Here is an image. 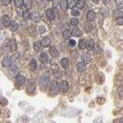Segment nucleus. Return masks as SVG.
<instances>
[{
  "label": "nucleus",
  "mask_w": 123,
  "mask_h": 123,
  "mask_svg": "<svg viewBox=\"0 0 123 123\" xmlns=\"http://www.w3.org/2000/svg\"><path fill=\"white\" fill-rule=\"evenodd\" d=\"M25 77L22 75H20V74L17 75L16 78H15V86L18 88H20L25 84Z\"/></svg>",
  "instance_id": "1"
},
{
  "label": "nucleus",
  "mask_w": 123,
  "mask_h": 123,
  "mask_svg": "<svg viewBox=\"0 0 123 123\" xmlns=\"http://www.w3.org/2000/svg\"><path fill=\"white\" fill-rule=\"evenodd\" d=\"M50 92H52V94L55 95L57 94V92H59V85L56 82H52L50 85Z\"/></svg>",
  "instance_id": "2"
},
{
  "label": "nucleus",
  "mask_w": 123,
  "mask_h": 123,
  "mask_svg": "<svg viewBox=\"0 0 123 123\" xmlns=\"http://www.w3.org/2000/svg\"><path fill=\"white\" fill-rule=\"evenodd\" d=\"M59 89L62 92H66L68 89V82L65 80H63L62 81V82L60 83V86H59Z\"/></svg>",
  "instance_id": "3"
},
{
  "label": "nucleus",
  "mask_w": 123,
  "mask_h": 123,
  "mask_svg": "<svg viewBox=\"0 0 123 123\" xmlns=\"http://www.w3.org/2000/svg\"><path fill=\"white\" fill-rule=\"evenodd\" d=\"M91 59H92L91 55L88 52H85L82 55V62L84 64L89 63L91 62Z\"/></svg>",
  "instance_id": "4"
},
{
  "label": "nucleus",
  "mask_w": 123,
  "mask_h": 123,
  "mask_svg": "<svg viewBox=\"0 0 123 123\" xmlns=\"http://www.w3.org/2000/svg\"><path fill=\"white\" fill-rule=\"evenodd\" d=\"M26 88H27V91L29 92H30V93H33L35 90H36V85H35V83L32 82V81H29Z\"/></svg>",
  "instance_id": "5"
},
{
  "label": "nucleus",
  "mask_w": 123,
  "mask_h": 123,
  "mask_svg": "<svg viewBox=\"0 0 123 123\" xmlns=\"http://www.w3.org/2000/svg\"><path fill=\"white\" fill-rule=\"evenodd\" d=\"M12 64V59H10L9 57H5L2 60V65L4 67H6V68H9L10 67Z\"/></svg>",
  "instance_id": "6"
},
{
  "label": "nucleus",
  "mask_w": 123,
  "mask_h": 123,
  "mask_svg": "<svg viewBox=\"0 0 123 123\" xmlns=\"http://www.w3.org/2000/svg\"><path fill=\"white\" fill-rule=\"evenodd\" d=\"M2 22V24L3 26H6V27L9 26L10 25V22H11L10 18L8 16V15H4V16H2V22Z\"/></svg>",
  "instance_id": "7"
},
{
  "label": "nucleus",
  "mask_w": 123,
  "mask_h": 123,
  "mask_svg": "<svg viewBox=\"0 0 123 123\" xmlns=\"http://www.w3.org/2000/svg\"><path fill=\"white\" fill-rule=\"evenodd\" d=\"M95 17V12L93 10H89L87 13V19L88 22H92L94 21Z\"/></svg>",
  "instance_id": "8"
},
{
  "label": "nucleus",
  "mask_w": 123,
  "mask_h": 123,
  "mask_svg": "<svg viewBox=\"0 0 123 123\" xmlns=\"http://www.w3.org/2000/svg\"><path fill=\"white\" fill-rule=\"evenodd\" d=\"M50 43H51V40H50V38L47 36L44 37L41 42V45L43 46V47H48V46L50 45Z\"/></svg>",
  "instance_id": "9"
},
{
  "label": "nucleus",
  "mask_w": 123,
  "mask_h": 123,
  "mask_svg": "<svg viewBox=\"0 0 123 123\" xmlns=\"http://www.w3.org/2000/svg\"><path fill=\"white\" fill-rule=\"evenodd\" d=\"M77 69H78V71L80 72H85L86 69V64H84L82 62H79L77 63Z\"/></svg>",
  "instance_id": "10"
},
{
  "label": "nucleus",
  "mask_w": 123,
  "mask_h": 123,
  "mask_svg": "<svg viewBox=\"0 0 123 123\" xmlns=\"http://www.w3.org/2000/svg\"><path fill=\"white\" fill-rule=\"evenodd\" d=\"M38 81H39L40 84L42 85H46L49 81V78L45 75H41L39 78H38Z\"/></svg>",
  "instance_id": "11"
},
{
  "label": "nucleus",
  "mask_w": 123,
  "mask_h": 123,
  "mask_svg": "<svg viewBox=\"0 0 123 123\" xmlns=\"http://www.w3.org/2000/svg\"><path fill=\"white\" fill-rule=\"evenodd\" d=\"M49 53L52 57H57L58 55H59V52L57 51V49L55 46H51V47H50Z\"/></svg>",
  "instance_id": "12"
},
{
  "label": "nucleus",
  "mask_w": 123,
  "mask_h": 123,
  "mask_svg": "<svg viewBox=\"0 0 123 123\" xmlns=\"http://www.w3.org/2000/svg\"><path fill=\"white\" fill-rule=\"evenodd\" d=\"M46 15H47V17L49 18L50 21H52L55 18V12H54V11L51 9H49L46 11Z\"/></svg>",
  "instance_id": "13"
},
{
  "label": "nucleus",
  "mask_w": 123,
  "mask_h": 123,
  "mask_svg": "<svg viewBox=\"0 0 123 123\" xmlns=\"http://www.w3.org/2000/svg\"><path fill=\"white\" fill-rule=\"evenodd\" d=\"M39 58H40V60H41V62L42 63H47L48 62V61H49V58H48V55H47V54H46L45 52H42L41 54H40V56H39Z\"/></svg>",
  "instance_id": "14"
},
{
  "label": "nucleus",
  "mask_w": 123,
  "mask_h": 123,
  "mask_svg": "<svg viewBox=\"0 0 123 123\" xmlns=\"http://www.w3.org/2000/svg\"><path fill=\"white\" fill-rule=\"evenodd\" d=\"M72 35L73 36H75V37H79L82 36V32H81V30L79 29H77V28H74L72 30V32H71Z\"/></svg>",
  "instance_id": "15"
},
{
  "label": "nucleus",
  "mask_w": 123,
  "mask_h": 123,
  "mask_svg": "<svg viewBox=\"0 0 123 123\" xmlns=\"http://www.w3.org/2000/svg\"><path fill=\"white\" fill-rule=\"evenodd\" d=\"M86 47H87V49L88 51H91L94 49L95 47V43H94V41L92 39H89L88 41V42H86Z\"/></svg>",
  "instance_id": "16"
},
{
  "label": "nucleus",
  "mask_w": 123,
  "mask_h": 123,
  "mask_svg": "<svg viewBox=\"0 0 123 123\" xmlns=\"http://www.w3.org/2000/svg\"><path fill=\"white\" fill-rule=\"evenodd\" d=\"M30 68L32 69V71H36L37 68H38V64H37V62L36 59H32L30 62Z\"/></svg>",
  "instance_id": "17"
},
{
  "label": "nucleus",
  "mask_w": 123,
  "mask_h": 123,
  "mask_svg": "<svg viewBox=\"0 0 123 123\" xmlns=\"http://www.w3.org/2000/svg\"><path fill=\"white\" fill-rule=\"evenodd\" d=\"M60 63H61L62 67L63 68H67L68 67V59H66V58L62 59L60 61Z\"/></svg>",
  "instance_id": "18"
},
{
  "label": "nucleus",
  "mask_w": 123,
  "mask_h": 123,
  "mask_svg": "<svg viewBox=\"0 0 123 123\" xmlns=\"http://www.w3.org/2000/svg\"><path fill=\"white\" fill-rule=\"evenodd\" d=\"M72 36V33H71V31L69 29H65L62 32V36L65 39H68L69 38L71 37Z\"/></svg>",
  "instance_id": "19"
},
{
  "label": "nucleus",
  "mask_w": 123,
  "mask_h": 123,
  "mask_svg": "<svg viewBox=\"0 0 123 123\" xmlns=\"http://www.w3.org/2000/svg\"><path fill=\"white\" fill-rule=\"evenodd\" d=\"M10 27H11V29L13 31V32H15L18 29V24L15 22V21H12L10 22Z\"/></svg>",
  "instance_id": "20"
},
{
  "label": "nucleus",
  "mask_w": 123,
  "mask_h": 123,
  "mask_svg": "<svg viewBox=\"0 0 123 123\" xmlns=\"http://www.w3.org/2000/svg\"><path fill=\"white\" fill-rule=\"evenodd\" d=\"M31 18L32 19V20L34 22H38L39 21V18H40V16H39V14H38L37 12H33L32 15H31Z\"/></svg>",
  "instance_id": "21"
},
{
  "label": "nucleus",
  "mask_w": 123,
  "mask_h": 123,
  "mask_svg": "<svg viewBox=\"0 0 123 123\" xmlns=\"http://www.w3.org/2000/svg\"><path fill=\"white\" fill-rule=\"evenodd\" d=\"M22 16H23V18H24L25 21H28V20H29V19L31 18V13L29 12V10L23 11Z\"/></svg>",
  "instance_id": "22"
},
{
  "label": "nucleus",
  "mask_w": 123,
  "mask_h": 123,
  "mask_svg": "<svg viewBox=\"0 0 123 123\" xmlns=\"http://www.w3.org/2000/svg\"><path fill=\"white\" fill-rule=\"evenodd\" d=\"M86 48V41L85 39H81L79 42V49H85Z\"/></svg>",
  "instance_id": "23"
},
{
  "label": "nucleus",
  "mask_w": 123,
  "mask_h": 123,
  "mask_svg": "<svg viewBox=\"0 0 123 123\" xmlns=\"http://www.w3.org/2000/svg\"><path fill=\"white\" fill-rule=\"evenodd\" d=\"M41 47H42V45L39 41H36L34 42V49L36 52H39L41 49Z\"/></svg>",
  "instance_id": "24"
},
{
  "label": "nucleus",
  "mask_w": 123,
  "mask_h": 123,
  "mask_svg": "<svg viewBox=\"0 0 123 123\" xmlns=\"http://www.w3.org/2000/svg\"><path fill=\"white\" fill-rule=\"evenodd\" d=\"M60 7L63 11H65L68 9V2L66 0H62V1L60 2Z\"/></svg>",
  "instance_id": "25"
},
{
  "label": "nucleus",
  "mask_w": 123,
  "mask_h": 123,
  "mask_svg": "<svg viewBox=\"0 0 123 123\" xmlns=\"http://www.w3.org/2000/svg\"><path fill=\"white\" fill-rule=\"evenodd\" d=\"M23 4L27 9H31L32 6V0H23Z\"/></svg>",
  "instance_id": "26"
},
{
  "label": "nucleus",
  "mask_w": 123,
  "mask_h": 123,
  "mask_svg": "<svg viewBox=\"0 0 123 123\" xmlns=\"http://www.w3.org/2000/svg\"><path fill=\"white\" fill-rule=\"evenodd\" d=\"M84 29H85V30H86L87 32H89L90 31L92 30V25L90 24L89 22H85Z\"/></svg>",
  "instance_id": "27"
},
{
  "label": "nucleus",
  "mask_w": 123,
  "mask_h": 123,
  "mask_svg": "<svg viewBox=\"0 0 123 123\" xmlns=\"http://www.w3.org/2000/svg\"><path fill=\"white\" fill-rule=\"evenodd\" d=\"M113 16L117 18H119V17H122V12L120 11V10H115L114 12H113Z\"/></svg>",
  "instance_id": "28"
},
{
  "label": "nucleus",
  "mask_w": 123,
  "mask_h": 123,
  "mask_svg": "<svg viewBox=\"0 0 123 123\" xmlns=\"http://www.w3.org/2000/svg\"><path fill=\"white\" fill-rule=\"evenodd\" d=\"M84 5H85V2L83 0H78V1L75 2V6L78 9H82Z\"/></svg>",
  "instance_id": "29"
},
{
  "label": "nucleus",
  "mask_w": 123,
  "mask_h": 123,
  "mask_svg": "<svg viewBox=\"0 0 123 123\" xmlns=\"http://www.w3.org/2000/svg\"><path fill=\"white\" fill-rule=\"evenodd\" d=\"M115 4H116L118 9H123V0H115Z\"/></svg>",
  "instance_id": "30"
},
{
  "label": "nucleus",
  "mask_w": 123,
  "mask_h": 123,
  "mask_svg": "<svg viewBox=\"0 0 123 123\" xmlns=\"http://www.w3.org/2000/svg\"><path fill=\"white\" fill-rule=\"evenodd\" d=\"M70 24H71L72 26L75 27V26L78 25V24H79V20L77 18H72L71 20H70Z\"/></svg>",
  "instance_id": "31"
},
{
  "label": "nucleus",
  "mask_w": 123,
  "mask_h": 123,
  "mask_svg": "<svg viewBox=\"0 0 123 123\" xmlns=\"http://www.w3.org/2000/svg\"><path fill=\"white\" fill-rule=\"evenodd\" d=\"M75 6V0H68V7L70 9H72L73 7Z\"/></svg>",
  "instance_id": "32"
},
{
  "label": "nucleus",
  "mask_w": 123,
  "mask_h": 123,
  "mask_svg": "<svg viewBox=\"0 0 123 123\" xmlns=\"http://www.w3.org/2000/svg\"><path fill=\"white\" fill-rule=\"evenodd\" d=\"M15 4L18 8H21L23 6V0H14Z\"/></svg>",
  "instance_id": "33"
},
{
  "label": "nucleus",
  "mask_w": 123,
  "mask_h": 123,
  "mask_svg": "<svg viewBox=\"0 0 123 123\" xmlns=\"http://www.w3.org/2000/svg\"><path fill=\"white\" fill-rule=\"evenodd\" d=\"M71 15H73V16H79L80 15V12L77 9H72V11H71Z\"/></svg>",
  "instance_id": "34"
},
{
  "label": "nucleus",
  "mask_w": 123,
  "mask_h": 123,
  "mask_svg": "<svg viewBox=\"0 0 123 123\" xmlns=\"http://www.w3.org/2000/svg\"><path fill=\"white\" fill-rule=\"evenodd\" d=\"M118 95L120 96L121 98H123V86H122L118 88Z\"/></svg>",
  "instance_id": "35"
},
{
  "label": "nucleus",
  "mask_w": 123,
  "mask_h": 123,
  "mask_svg": "<svg viewBox=\"0 0 123 123\" xmlns=\"http://www.w3.org/2000/svg\"><path fill=\"white\" fill-rule=\"evenodd\" d=\"M38 6H39L40 8H45L46 6V2L44 1V0H39V2H38Z\"/></svg>",
  "instance_id": "36"
},
{
  "label": "nucleus",
  "mask_w": 123,
  "mask_h": 123,
  "mask_svg": "<svg viewBox=\"0 0 123 123\" xmlns=\"http://www.w3.org/2000/svg\"><path fill=\"white\" fill-rule=\"evenodd\" d=\"M116 23L119 25H123V17H119L116 18Z\"/></svg>",
  "instance_id": "37"
},
{
  "label": "nucleus",
  "mask_w": 123,
  "mask_h": 123,
  "mask_svg": "<svg viewBox=\"0 0 123 123\" xmlns=\"http://www.w3.org/2000/svg\"><path fill=\"white\" fill-rule=\"evenodd\" d=\"M45 28L43 26V25H40L39 27H38V32H39L40 34H43L45 32Z\"/></svg>",
  "instance_id": "38"
},
{
  "label": "nucleus",
  "mask_w": 123,
  "mask_h": 123,
  "mask_svg": "<svg viewBox=\"0 0 123 123\" xmlns=\"http://www.w3.org/2000/svg\"><path fill=\"white\" fill-rule=\"evenodd\" d=\"M54 75H55L56 79H59V78H61V76H62V74H61V72L60 71H56V72H54Z\"/></svg>",
  "instance_id": "39"
},
{
  "label": "nucleus",
  "mask_w": 123,
  "mask_h": 123,
  "mask_svg": "<svg viewBox=\"0 0 123 123\" xmlns=\"http://www.w3.org/2000/svg\"><path fill=\"white\" fill-rule=\"evenodd\" d=\"M28 30H29V33L30 35H32V32H34L35 33H36V29H35L34 27H29Z\"/></svg>",
  "instance_id": "40"
},
{
  "label": "nucleus",
  "mask_w": 123,
  "mask_h": 123,
  "mask_svg": "<svg viewBox=\"0 0 123 123\" xmlns=\"http://www.w3.org/2000/svg\"><path fill=\"white\" fill-rule=\"evenodd\" d=\"M16 12L19 16H22V14H23V10L21 9V8H18V9H16Z\"/></svg>",
  "instance_id": "41"
},
{
  "label": "nucleus",
  "mask_w": 123,
  "mask_h": 123,
  "mask_svg": "<svg viewBox=\"0 0 123 123\" xmlns=\"http://www.w3.org/2000/svg\"><path fill=\"white\" fill-rule=\"evenodd\" d=\"M1 2L4 6H8L11 2V0H1Z\"/></svg>",
  "instance_id": "42"
},
{
  "label": "nucleus",
  "mask_w": 123,
  "mask_h": 123,
  "mask_svg": "<svg viewBox=\"0 0 123 123\" xmlns=\"http://www.w3.org/2000/svg\"><path fill=\"white\" fill-rule=\"evenodd\" d=\"M69 45L71 46H75L76 45V42L74 39H70L69 40Z\"/></svg>",
  "instance_id": "43"
},
{
  "label": "nucleus",
  "mask_w": 123,
  "mask_h": 123,
  "mask_svg": "<svg viewBox=\"0 0 123 123\" xmlns=\"http://www.w3.org/2000/svg\"><path fill=\"white\" fill-rule=\"evenodd\" d=\"M52 5L54 7H57L59 5V1L58 0H52Z\"/></svg>",
  "instance_id": "44"
},
{
  "label": "nucleus",
  "mask_w": 123,
  "mask_h": 123,
  "mask_svg": "<svg viewBox=\"0 0 123 123\" xmlns=\"http://www.w3.org/2000/svg\"><path fill=\"white\" fill-rule=\"evenodd\" d=\"M92 2H94L95 4H98L99 2H100V0H92Z\"/></svg>",
  "instance_id": "45"
},
{
  "label": "nucleus",
  "mask_w": 123,
  "mask_h": 123,
  "mask_svg": "<svg viewBox=\"0 0 123 123\" xmlns=\"http://www.w3.org/2000/svg\"><path fill=\"white\" fill-rule=\"evenodd\" d=\"M103 2L105 3V4H109L110 2H111V0H102Z\"/></svg>",
  "instance_id": "46"
},
{
  "label": "nucleus",
  "mask_w": 123,
  "mask_h": 123,
  "mask_svg": "<svg viewBox=\"0 0 123 123\" xmlns=\"http://www.w3.org/2000/svg\"><path fill=\"white\" fill-rule=\"evenodd\" d=\"M120 123H123V118H122L121 119H120V122H119Z\"/></svg>",
  "instance_id": "47"
},
{
  "label": "nucleus",
  "mask_w": 123,
  "mask_h": 123,
  "mask_svg": "<svg viewBox=\"0 0 123 123\" xmlns=\"http://www.w3.org/2000/svg\"><path fill=\"white\" fill-rule=\"evenodd\" d=\"M1 25H2V22H0V29H2V26H1Z\"/></svg>",
  "instance_id": "48"
},
{
  "label": "nucleus",
  "mask_w": 123,
  "mask_h": 123,
  "mask_svg": "<svg viewBox=\"0 0 123 123\" xmlns=\"http://www.w3.org/2000/svg\"><path fill=\"white\" fill-rule=\"evenodd\" d=\"M47 1L49 2V1H52V0H47Z\"/></svg>",
  "instance_id": "49"
},
{
  "label": "nucleus",
  "mask_w": 123,
  "mask_h": 123,
  "mask_svg": "<svg viewBox=\"0 0 123 123\" xmlns=\"http://www.w3.org/2000/svg\"><path fill=\"white\" fill-rule=\"evenodd\" d=\"M77 1H78V0H77Z\"/></svg>",
  "instance_id": "50"
}]
</instances>
